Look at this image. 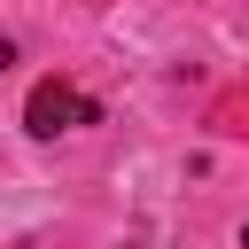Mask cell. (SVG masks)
<instances>
[{
  "label": "cell",
  "mask_w": 249,
  "mask_h": 249,
  "mask_svg": "<svg viewBox=\"0 0 249 249\" xmlns=\"http://www.w3.org/2000/svg\"><path fill=\"white\" fill-rule=\"evenodd\" d=\"M101 109L78 93V86H62V78H39L31 86V101H23V132L31 140H54V132H70V124H93Z\"/></svg>",
  "instance_id": "cell-1"
},
{
  "label": "cell",
  "mask_w": 249,
  "mask_h": 249,
  "mask_svg": "<svg viewBox=\"0 0 249 249\" xmlns=\"http://www.w3.org/2000/svg\"><path fill=\"white\" fill-rule=\"evenodd\" d=\"M8 62H16V47H8V39H0V70H8Z\"/></svg>",
  "instance_id": "cell-2"
},
{
  "label": "cell",
  "mask_w": 249,
  "mask_h": 249,
  "mask_svg": "<svg viewBox=\"0 0 249 249\" xmlns=\"http://www.w3.org/2000/svg\"><path fill=\"white\" fill-rule=\"evenodd\" d=\"M241 249H249V226H241Z\"/></svg>",
  "instance_id": "cell-3"
}]
</instances>
